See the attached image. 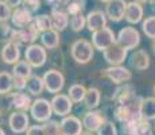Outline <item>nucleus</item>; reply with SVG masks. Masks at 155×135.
Instances as JSON below:
<instances>
[{"label":"nucleus","instance_id":"obj_17","mask_svg":"<svg viewBox=\"0 0 155 135\" xmlns=\"http://www.w3.org/2000/svg\"><path fill=\"white\" fill-rule=\"evenodd\" d=\"M143 15H144V8H143V5L140 3L135 2V0L127 3L124 19L130 25H138V23H140L143 20Z\"/></svg>","mask_w":155,"mask_h":135},{"label":"nucleus","instance_id":"obj_26","mask_svg":"<svg viewBox=\"0 0 155 135\" xmlns=\"http://www.w3.org/2000/svg\"><path fill=\"white\" fill-rule=\"evenodd\" d=\"M12 76L23 77V79H28L30 76H32V66L28 64L26 59H20L12 68Z\"/></svg>","mask_w":155,"mask_h":135},{"label":"nucleus","instance_id":"obj_7","mask_svg":"<svg viewBox=\"0 0 155 135\" xmlns=\"http://www.w3.org/2000/svg\"><path fill=\"white\" fill-rule=\"evenodd\" d=\"M113 43H116V35L109 27H104L92 34V45L94 49L100 50V52L107 50Z\"/></svg>","mask_w":155,"mask_h":135},{"label":"nucleus","instance_id":"obj_12","mask_svg":"<svg viewBox=\"0 0 155 135\" xmlns=\"http://www.w3.org/2000/svg\"><path fill=\"white\" fill-rule=\"evenodd\" d=\"M127 2L126 0H111L105 5V15L111 22L119 23L124 19Z\"/></svg>","mask_w":155,"mask_h":135},{"label":"nucleus","instance_id":"obj_6","mask_svg":"<svg viewBox=\"0 0 155 135\" xmlns=\"http://www.w3.org/2000/svg\"><path fill=\"white\" fill-rule=\"evenodd\" d=\"M25 58L32 68H42L46 64L47 52L42 45L32 43L25 50Z\"/></svg>","mask_w":155,"mask_h":135},{"label":"nucleus","instance_id":"obj_36","mask_svg":"<svg viewBox=\"0 0 155 135\" xmlns=\"http://www.w3.org/2000/svg\"><path fill=\"white\" fill-rule=\"evenodd\" d=\"M97 135H117V128H116V126L113 124L112 122L107 120L99 128V131H97Z\"/></svg>","mask_w":155,"mask_h":135},{"label":"nucleus","instance_id":"obj_24","mask_svg":"<svg viewBox=\"0 0 155 135\" xmlns=\"http://www.w3.org/2000/svg\"><path fill=\"white\" fill-rule=\"evenodd\" d=\"M100 100H101V93H100L99 89L94 88V86H91V88L86 89V95H85V99H84V103H85L86 108H89V110L97 108L100 104Z\"/></svg>","mask_w":155,"mask_h":135},{"label":"nucleus","instance_id":"obj_2","mask_svg":"<svg viewBox=\"0 0 155 135\" xmlns=\"http://www.w3.org/2000/svg\"><path fill=\"white\" fill-rule=\"evenodd\" d=\"M38 35H39V31L37 30L34 23H31L25 29H14L11 32L10 41L15 42L18 46H30L35 42Z\"/></svg>","mask_w":155,"mask_h":135},{"label":"nucleus","instance_id":"obj_15","mask_svg":"<svg viewBox=\"0 0 155 135\" xmlns=\"http://www.w3.org/2000/svg\"><path fill=\"white\" fill-rule=\"evenodd\" d=\"M107 22H108V18H107L105 12L100 10L96 11H91L86 15V27L91 32H96L99 30L107 27Z\"/></svg>","mask_w":155,"mask_h":135},{"label":"nucleus","instance_id":"obj_22","mask_svg":"<svg viewBox=\"0 0 155 135\" xmlns=\"http://www.w3.org/2000/svg\"><path fill=\"white\" fill-rule=\"evenodd\" d=\"M41 41H42V46L45 49H57L59 46V32L55 31L54 29L49 30L46 32L41 34Z\"/></svg>","mask_w":155,"mask_h":135},{"label":"nucleus","instance_id":"obj_46","mask_svg":"<svg viewBox=\"0 0 155 135\" xmlns=\"http://www.w3.org/2000/svg\"><path fill=\"white\" fill-rule=\"evenodd\" d=\"M0 135H5V133H4V130H3L2 127H0Z\"/></svg>","mask_w":155,"mask_h":135},{"label":"nucleus","instance_id":"obj_16","mask_svg":"<svg viewBox=\"0 0 155 135\" xmlns=\"http://www.w3.org/2000/svg\"><path fill=\"white\" fill-rule=\"evenodd\" d=\"M105 76L115 84H123V83H127V81H130L132 79L131 70L126 66H121V65L109 66L105 70Z\"/></svg>","mask_w":155,"mask_h":135},{"label":"nucleus","instance_id":"obj_37","mask_svg":"<svg viewBox=\"0 0 155 135\" xmlns=\"http://www.w3.org/2000/svg\"><path fill=\"white\" fill-rule=\"evenodd\" d=\"M23 7L34 14L41 8V0H23Z\"/></svg>","mask_w":155,"mask_h":135},{"label":"nucleus","instance_id":"obj_10","mask_svg":"<svg viewBox=\"0 0 155 135\" xmlns=\"http://www.w3.org/2000/svg\"><path fill=\"white\" fill-rule=\"evenodd\" d=\"M107 122L105 116L101 111H96V110H91L84 115L82 118V126L86 131H91V133H97L99 128L104 123Z\"/></svg>","mask_w":155,"mask_h":135},{"label":"nucleus","instance_id":"obj_1","mask_svg":"<svg viewBox=\"0 0 155 135\" xmlns=\"http://www.w3.org/2000/svg\"><path fill=\"white\" fill-rule=\"evenodd\" d=\"M71 58L77 62V64L85 65L88 62H91V59L94 56V47L92 45V42L86 39H77L73 42L70 49Z\"/></svg>","mask_w":155,"mask_h":135},{"label":"nucleus","instance_id":"obj_23","mask_svg":"<svg viewBox=\"0 0 155 135\" xmlns=\"http://www.w3.org/2000/svg\"><path fill=\"white\" fill-rule=\"evenodd\" d=\"M26 89L31 96H39L45 89V84H43V79L41 76L37 74H32L27 79V85Z\"/></svg>","mask_w":155,"mask_h":135},{"label":"nucleus","instance_id":"obj_27","mask_svg":"<svg viewBox=\"0 0 155 135\" xmlns=\"http://www.w3.org/2000/svg\"><path fill=\"white\" fill-rule=\"evenodd\" d=\"M86 95V88L81 84H73L68 91V96L70 97V100L73 103H81L84 101Z\"/></svg>","mask_w":155,"mask_h":135},{"label":"nucleus","instance_id":"obj_25","mask_svg":"<svg viewBox=\"0 0 155 135\" xmlns=\"http://www.w3.org/2000/svg\"><path fill=\"white\" fill-rule=\"evenodd\" d=\"M142 119L155 120V97H146L142 101Z\"/></svg>","mask_w":155,"mask_h":135},{"label":"nucleus","instance_id":"obj_47","mask_svg":"<svg viewBox=\"0 0 155 135\" xmlns=\"http://www.w3.org/2000/svg\"><path fill=\"white\" fill-rule=\"evenodd\" d=\"M100 2H103V3H109L111 0H100Z\"/></svg>","mask_w":155,"mask_h":135},{"label":"nucleus","instance_id":"obj_33","mask_svg":"<svg viewBox=\"0 0 155 135\" xmlns=\"http://www.w3.org/2000/svg\"><path fill=\"white\" fill-rule=\"evenodd\" d=\"M43 131L45 135H62L61 133V126L57 120H51L43 123Z\"/></svg>","mask_w":155,"mask_h":135},{"label":"nucleus","instance_id":"obj_28","mask_svg":"<svg viewBox=\"0 0 155 135\" xmlns=\"http://www.w3.org/2000/svg\"><path fill=\"white\" fill-rule=\"evenodd\" d=\"M14 89V77L8 72H0V95H8Z\"/></svg>","mask_w":155,"mask_h":135},{"label":"nucleus","instance_id":"obj_35","mask_svg":"<svg viewBox=\"0 0 155 135\" xmlns=\"http://www.w3.org/2000/svg\"><path fill=\"white\" fill-rule=\"evenodd\" d=\"M134 135H153V130H151V124L148 123V120L140 119L138 124V128L134 133Z\"/></svg>","mask_w":155,"mask_h":135},{"label":"nucleus","instance_id":"obj_18","mask_svg":"<svg viewBox=\"0 0 155 135\" xmlns=\"http://www.w3.org/2000/svg\"><path fill=\"white\" fill-rule=\"evenodd\" d=\"M2 59L4 64L8 65H15L18 61H20V49L15 42L8 41L7 43L3 46L2 52H0Z\"/></svg>","mask_w":155,"mask_h":135},{"label":"nucleus","instance_id":"obj_32","mask_svg":"<svg viewBox=\"0 0 155 135\" xmlns=\"http://www.w3.org/2000/svg\"><path fill=\"white\" fill-rule=\"evenodd\" d=\"M70 29L73 30L74 32H80L82 29L86 26V16L82 14H77V15H73L70 18Z\"/></svg>","mask_w":155,"mask_h":135},{"label":"nucleus","instance_id":"obj_20","mask_svg":"<svg viewBox=\"0 0 155 135\" xmlns=\"http://www.w3.org/2000/svg\"><path fill=\"white\" fill-rule=\"evenodd\" d=\"M50 18H51V23H53V29L55 31L61 32L69 27L70 19H69V14L66 11H62L61 8H51L50 12Z\"/></svg>","mask_w":155,"mask_h":135},{"label":"nucleus","instance_id":"obj_44","mask_svg":"<svg viewBox=\"0 0 155 135\" xmlns=\"http://www.w3.org/2000/svg\"><path fill=\"white\" fill-rule=\"evenodd\" d=\"M153 52L155 54V39H153Z\"/></svg>","mask_w":155,"mask_h":135},{"label":"nucleus","instance_id":"obj_29","mask_svg":"<svg viewBox=\"0 0 155 135\" xmlns=\"http://www.w3.org/2000/svg\"><path fill=\"white\" fill-rule=\"evenodd\" d=\"M34 25H35L37 30L41 32V34L49 31V30H53L51 18H50V15H47V14L38 15L37 18H34Z\"/></svg>","mask_w":155,"mask_h":135},{"label":"nucleus","instance_id":"obj_11","mask_svg":"<svg viewBox=\"0 0 155 135\" xmlns=\"http://www.w3.org/2000/svg\"><path fill=\"white\" fill-rule=\"evenodd\" d=\"M127 54H128V50H126L121 46H119L117 43H113L111 47H108L107 50L103 52L104 59H105L111 66L121 65L127 59Z\"/></svg>","mask_w":155,"mask_h":135},{"label":"nucleus","instance_id":"obj_4","mask_svg":"<svg viewBox=\"0 0 155 135\" xmlns=\"http://www.w3.org/2000/svg\"><path fill=\"white\" fill-rule=\"evenodd\" d=\"M116 43L119 46L124 47L126 50H132L139 46L140 43V34L139 31L132 26L123 27L120 31L117 32L116 37Z\"/></svg>","mask_w":155,"mask_h":135},{"label":"nucleus","instance_id":"obj_9","mask_svg":"<svg viewBox=\"0 0 155 135\" xmlns=\"http://www.w3.org/2000/svg\"><path fill=\"white\" fill-rule=\"evenodd\" d=\"M8 126L14 134H23L30 127V118L27 112L23 111H14L8 118Z\"/></svg>","mask_w":155,"mask_h":135},{"label":"nucleus","instance_id":"obj_42","mask_svg":"<svg viewBox=\"0 0 155 135\" xmlns=\"http://www.w3.org/2000/svg\"><path fill=\"white\" fill-rule=\"evenodd\" d=\"M135 2L140 3V4H144V3H148V2H150V0H135Z\"/></svg>","mask_w":155,"mask_h":135},{"label":"nucleus","instance_id":"obj_48","mask_svg":"<svg viewBox=\"0 0 155 135\" xmlns=\"http://www.w3.org/2000/svg\"><path fill=\"white\" fill-rule=\"evenodd\" d=\"M150 3L151 4H155V0H150Z\"/></svg>","mask_w":155,"mask_h":135},{"label":"nucleus","instance_id":"obj_40","mask_svg":"<svg viewBox=\"0 0 155 135\" xmlns=\"http://www.w3.org/2000/svg\"><path fill=\"white\" fill-rule=\"evenodd\" d=\"M4 2L7 3L11 8H18V7H20V4L23 3V0H4Z\"/></svg>","mask_w":155,"mask_h":135},{"label":"nucleus","instance_id":"obj_34","mask_svg":"<svg viewBox=\"0 0 155 135\" xmlns=\"http://www.w3.org/2000/svg\"><path fill=\"white\" fill-rule=\"evenodd\" d=\"M11 15H12L11 7L4 0H0V23H7L8 20H11Z\"/></svg>","mask_w":155,"mask_h":135},{"label":"nucleus","instance_id":"obj_41","mask_svg":"<svg viewBox=\"0 0 155 135\" xmlns=\"http://www.w3.org/2000/svg\"><path fill=\"white\" fill-rule=\"evenodd\" d=\"M46 3L53 8H59V5H62V0H46Z\"/></svg>","mask_w":155,"mask_h":135},{"label":"nucleus","instance_id":"obj_30","mask_svg":"<svg viewBox=\"0 0 155 135\" xmlns=\"http://www.w3.org/2000/svg\"><path fill=\"white\" fill-rule=\"evenodd\" d=\"M65 5H66V12L73 16L77 14H82L85 8V0H68Z\"/></svg>","mask_w":155,"mask_h":135},{"label":"nucleus","instance_id":"obj_5","mask_svg":"<svg viewBox=\"0 0 155 135\" xmlns=\"http://www.w3.org/2000/svg\"><path fill=\"white\" fill-rule=\"evenodd\" d=\"M43 79V84H45V89H46L49 93L57 95L64 89L65 85V77L64 74L59 70L55 69H50L42 76Z\"/></svg>","mask_w":155,"mask_h":135},{"label":"nucleus","instance_id":"obj_14","mask_svg":"<svg viewBox=\"0 0 155 135\" xmlns=\"http://www.w3.org/2000/svg\"><path fill=\"white\" fill-rule=\"evenodd\" d=\"M11 23H12L14 29H25L34 23V16L32 12L28 11L26 7H18L12 11L11 15Z\"/></svg>","mask_w":155,"mask_h":135},{"label":"nucleus","instance_id":"obj_3","mask_svg":"<svg viewBox=\"0 0 155 135\" xmlns=\"http://www.w3.org/2000/svg\"><path fill=\"white\" fill-rule=\"evenodd\" d=\"M30 113H31L32 119L38 123L49 122L53 115L51 103L47 99H43V97L37 99V100L32 101L31 107H30Z\"/></svg>","mask_w":155,"mask_h":135},{"label":"nucleus","instance_id":"obj_31","mask_svg":"<svg viewBox=\"0 0 155 135\" xmlns=\"http://www.w3.org/2000/svg\"><path fill=\"white\" fill-rule=\"evenodd\" d=\"M142 30L146 34V37L155 39V15L148 16L144 20H142Z\"/></svg>","mask_w":155,"mask_h":135},{"label":"nucleus","instance_id":"obj_8","mask_svg":"<svg viewBox=\"0 0 155 135\" xmlns=\"http://www.w3.org/2000/svg\"><path fill=\"white\" fill-rule=\"evenodd\" d=\"M50 103H51L53 113H55L57 116H61V118L70 115L71 110H73V101L70 100L69 96L64 93L54 95V97L51 99Z\"/></svg>","mask_w":155,"mask_h":135},{"label":"nucleus","instance_id":"obj_19","mask_svg":"<svg viewBox=\"0 0 155 135\" xmlns=\"http://www.w3.org/2000/svg\"><path fill=\"white\" fill-rule=\"evenodd\" d=\"M32 104V100L30 97V95L25 93V92H14L10 95V106L14 108L15 111H30V107Z\"/></svg>","mask_w":155,"mask_h":135},{"label":"nucleus","instance_id":"obj_21","mask_svg":"<svg viewBox=\"0 0 155 135\" xmlns=\"http://www.w3.org/2000/svg\"><path fill=\"white\" fill-rule=\"evenodd\" d=\"M130 65L136 70H146L150 66V56L146 50L139 49L130 57Z\"/></svg>","mask_w":155,"mask_h":135},{"label":"nucleus","instance_id":"obj_39","mask_svg":"<svg viewBox=\"0 0 155 135\" xmlns=\"http://www.w3.org/2000/svg\"><path fill=\"white\" fill-rule=\"evenodd\" d=\"M26 135H45L43 126H38V124L30 126L28 130L26 131Z\"/></svg>","mask_w":155,"mask_h":135},{"label":"nucleus","instance_id":"obj_45","mask_svg":"<svg viewBox=\"0 0 155 135\" xmlns=\"http://www.w3.org/2000/svg\"><path fill=\"white\" fill-rule=\"evenodd\" d=\"M3 123V113H2V111H0V124Z\"/></svg>","mask_w":155,"mask_h":135},{"label":"nucleus","instance_id":"obj_43","mask_svg":"<svg viewBox=\"0 0 155 135\" xmlns=\"http://www.w3.org/2000/svg\"><path fill=\"white\" fill-rule=\"evenodd\" d=\"M81 135H94L93 133H91V131H86V133H82Z\"/></svg>","mask_w":155,"mask_h":135},{"label":"nucleus","instance_id":"obj_49","mask_svg":"<svg viewBox=\"0 0 155 135\" xmlns=\"http://www.w3.org/2000/svg\"><path fill=\"white\" fill-rule=\"evenodd\" d=\"M153 91H154V97H155V85H154V88H153Z\"/></svg>","mask_w":155,"mask_h":135},{"label":"nucleus","instance_id":"obj_38","mask_svg":"<svg viewBox=\"0 0 155 135\" xmlns=\"http://www.w3.org/2000/svg\"><path fill=\"white\" fill-rule=\"evenodd\" d=\"M14 77V89L15 91H25L26 85H27V79H23V77H18V76H12Z\"/></svg>","mask_w":155,"mask_h":135},{"label":"nucleus","instance_id":"obj_13","mask_svg":"<svg viewBox=\"0 0 155 135\" xmlns=\"http://www.w3.org/2000/svg\"><path fill=\"white\" fill-rule=\"evenodd\" d=\"M59 126H61L62 135H81L82 130H84L82 120L74 115H68L62 118V120L59 122Z\"/></svg>","mask_w":155,"mask_h":135}]
</instances>
